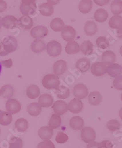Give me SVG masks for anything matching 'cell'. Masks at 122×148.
<instances>
[{
	"instance_id": "42",
	"label": "cell",
	"mask_w": 122,
	"mask_h": 148,
	"mask_svg": "<svg viewBox=\"0 0 122 148\" xmlns=\"http://www.w3.org/2000/svg\"><path fill=\"white\" fill-rule=\"evenodd\" d=\"M96 45L101 49H106L109 47V44L106 37L100 36L98 38L96 39Z\"/></svg>"
},
{
	"instance_id": "3",
	"label": "cell",
	"mask_w": 122,
	"mask_h": 148,
	"mask_svg": "<svg viewBox=\"0 0 122 148\" xmlns=\"http://www.w3.org/2000/svg\"><path fill=\"white\" fill-rule=\"evenodd\" d=\"M46 49L48 53L51 57H57L62 52L61 44L56 41L49 42L46 46Z\"/></svg>"
},
{
	"instance_id": "47",
	"label": "cell",
	"mask_w": 122,
	"mask_h": 148,
	"mask_svg": "<svg viewBox=\"0 0 122 148\" xmlns=\"http://www.w3.org/2000/svg\"><path fill=\"white\" fill-rule=\"evenodd\" d=\"M7 8L6 2L4 0H0V12H3L6 11Z\"/></svg>"
},
{
	"instance_id": "38",
	"label": "cell",
	"mask_w": 122,
	"mask_h": 148,
	"mask_svg": "<svg viewBox=\"0 0 122 148\" xmlns=\"http://www.w3.org/2000/svg\"><path fill=\"white\" fill-rule=\"evenodd\" d=\"M111 10L115 16L122 13V1L121 0H114L111 4Z\"/></svg>"
},
{
	"instance_id": "51",
	"label": "cell",
	"mask_w": 122,
	"mask_h": 148,
	"mask_svg": "<svg viewBox=\"0 0 122 148\" xmlns=\"http://www.w3.org/2000/svg\"><path fill=\"white\" fill-rule=\"evenodd\" d=\"M36 3V0H22V4L24 5H31Z\"/></svg>"
},
{
	"instance_id": "1",
	"label": "cell",
	"mask_w": 122,
	"mask_h": 148,
	"mask_svg": "<svg viewBox=\"0 0 122 148\" xmlns=\"http://www.w3.org/2000/svg\"><path fill=\"white\" fill-rule=\"evenodd\" d=\"M18 42L16 38L8 36L0 42V56H6L9 53L16 51Z\"/></svg>"
},
{
	"instance_id": "29",
	"label": "cell",
	"mask_w": 122,
	"mask_h": 148,
	"mask_svg": "<svg viewBox=\"0 0 122 148\" xmlns=\"http://www.w3.org/2000/svg\"><path fill=\"white\" fill-rule=\"evenodd\" d=\"M80 51V46L75 41L68 42L65 46V52L67 54H75Z\"/></svg>"
},
{
	"instance_id": "52",
	"label": "cell",
	"mask_w": 122,
	"mask_h": 148,
	"mask_svg": "<svg viewBox=\"0 0 122 148\" xmlns=\"http://www.w3.org/2000/svg\"><path fill=\"white\" fill-rule=\"evenodd\" d=\"M47 1L49 4H50L53 6V5H56L58 3H59L61 0H47Z\"/></svg>"
},
{
	"instance_id": "48",
	"label": "cell",
	"mask_w": 122,
	"mask_h": 148,
	"mask_svg": "<svg viewBox=\"0 0 122 148\" xmlns=\"http://www.w3.org/2000/svg\"><path fill=\"white\" fill-rule=\"evenodd\" d=\"M94 1L98 6H102L108 3L109 0H94Z\"/></svg>"
},
{
	"instance_id": "49",
	"label": "cell",
	"mask_w": 122,
	"mask_h": 148,
	"mask_svg": "<svg viewBox=\"0 0 122 148\" xmlns=\"http://www.w3.org/2000/svg\"><path fill=\"white\" fill-rule=\"evenodd\" d=\"M12 60L11 58L7 60H5V61H3L1 62V65L3 66H4V67L6 68H11L12 66Z\"/></svg>"
},
{
	"instance_id": "53",
	"label": "cell",
	"mask_w": 122,
	"mask_h": 148,
	"mask_svg": "<svg viewBox=\"0 0 122 148\" xmlns=\"http://www.w3.org/2000/svg\"><path fill=\"white\" fill-rule=\"evenodd\" d=\"M117 36H118L119 38L122 39V27L119 28L117 31Z\"/></svg>"
},
{
	"instance_id": "28",
	"label": "cell",
	"mask_w": 122,
	"mask_h": 148,
	"mask_svg": "<svg viewBox=\"0 0 122 148\" xmlns=\"http://www.w3.org/2000/svg\"><path fill=\"white\" fill-rule=\"evenodd\" d=\"M46 49V44L41 39H36L31 44L32 51L36 53L43 52Z\"/></svg>"
},
{
	"instance_id": "15",
	"label": "cell",
	"mask_w": 122,
	"mask_h": 148,
	"mask_svg": "<svg viewBox=\"0 0 122 148\" xmlns=\"http://www.w3.org/2000/svg\"><path fill=\"white\" fill-rule=\"evenodd\" d=\"M53 97L48 93H44L40 96L38 98V104L41 107H50L53 104Z\"/></svg>"
},
{
	"instance_id": "37",
	"label": "cell",
	"mask_w": 122,
	"mask_h": 148,
	"mask_svg": "<svg viewBox=\"0 0 122 148\" xmlns=\"http://www.w3.org/2000/svg\"><path fill=\"white\" fill-rule=\"evenodd\" d=\"M109 25L111 28L119 29L122 27V17L119 16H112L109 21Z\"/></svg>"
},
{
	"instance_id": "33",
	"label": "cell",
	"mask_w": 122,
	"mask_h": 148,
	"mask_svg": "<svg viewBox=\"0 0 122 148\" xmlns=\"http://www.w3.org/2000/svg\"><path fill=\"white\" fill-rule=\"evenodd\" d=\"M12 122V115L7 111H2L0 113V124L7 126Z\"/></svg>"
},
{
	"instance_id": "25",
	"label": "cell",
	"mask_w": 122,
	"mask_h": 148,
	"mask_svg": "<svg viewBox=\"0 0 122 148\" xmlns=\"http://www.w3.org/2000/svg\"><path fill=\"white\" fill-rule=\"evenodd\" d=\"M0 95L6 99H11L14 95V88L11 85H5L0 89Z\"/></svg>"
},
{
	"instance_id": "22",
	"label": "cell",
	"mask_w": 122,
	"mask_h": 148,
	"mask_svg": "<svg viewBox=\"0 0 122 148\" xmlns=\"http://www.w3.org/2000/svg\"><path fill=\"white\" fill-rule=\"evenodd\" d=\"M39 12L43 16H51L54 12V8L52 5L48 3H43L39 6Z\"/></svg>"
},
{
	"instance_id": "8",
	"label": "cell",
	"mask_w": 122,
	"mask_h": 148,
	"mask_svg": "<svg viewBox=\"0 0 122 148\" xmlns=\"http://www.w3.org/2000/svg\"><path fill=\"white\" fill-rule=\"evenodd\" d=\"M91 72L96 76H102L107 73V66L103 63H94L91 66Z\"/></svg>"
},
{
	"instance_id": "31",
	"label": "cell",
	"mask_w": 122,
	"mask_h": 148,
	"mask_svg": "<svg viewBox=\"0 0 122 148\" xmlns=\"http://www.w3.org/2000/svg\"><path fill=\"white\" fill-rule=\"evenodd\" d=\"M78 8L82 14L89 12L92 8V1L91 0H81L79 3Z\"/></svg>"
},
{
	"instance_id": "54",
	"label": "cell",
	"mask_w": 122,
	"mask_h": 148,
	"mask_svg": "<svg viewBox=\"0 0 122 148\" xmlns=\"http://www.w3.org/2000/svg\"><path fill=\"white\" fill-rule=\"evenodd\" d=\"M119 116H120V119L122 120V108L120 110V111H119Z\"/></svg>"
},
{
	"instance_id": "44",
	"label": "cell",
	"mask_w": 122,
	"mask_h": 148,
	"mask_svg": "<svg viewBox=\"0 0 122 148\" xmlns=\"http://www.w3.org/2000/svg\"><path fill=\"white\" fill-rule=\"evenodd\" d=\"M37 148H56L53 143L50 140H44L38 144Z\"/></svg>"
},
{
	"instance_id": "13",
	"label": "cell",
	"mask_w": 122,
	"mask_h": 148,
	"mask_svg": "<svg viewBox=\"0 0 122 148\" xmlns=\"http://www.w3.org/2000/svg\"><path fill=\"white\" fill-rule=\"evenodd\" d=\"M67 67V62L65 60H57L53 65V72L57 76L62 75L65 73Z\"/></svg>"
},
{
	"instance_id": "9",
	"label": "cell",
	"mask_w": 122,
	"mask_h": 148,
	"mask_svg": "<svg viewBox=\"0 0 122 148\" xmlns=\"http://www.w3.org/2000/svg\"><path fill=\"white\" fill-rule=\"evenodd\" d=\"M68 110L73 114H79L82 110L83 103L81 100L74 98L67 104Z\"/></svg>"
},
{
	"instance_id": "26",
	"label": "cell",
	"mask_w": 122,
	"mask_h": 148,
	"mask_svg": "<svg viewBox=\"0 0 122 148\" xmlns=\"http://www.w3.org/2000/svg\"><path fill=\"white\" fill-rule=\"evenodd\" d=\"M27 111L29 115L36 117L40 114L42 112V107L38 104V103H32L28 105L27 108Z\"/></svg>"
},
{
	"instance_id": "20",
	"label": "cell",
	"mask_w": 122,
	"mask_h": 148,
	"mask_svg": "<svg viewBox=\"0 0 122 148\" xmlns=\"http://www.w3.org/2000/svg\"><path fill=\"white\" fill-rule=\"evenodd\" d=\"M69 124L72 129L75 130H82L84 127V121L80 116H75L70 120Z\"/></svg>"
},
{
	"instance_id": "6",
	"label": "cell",
	"mask_w": 122,
	"mask_h": 148,
	"mask_svg": "<svg viewBox=\"0 0 122 148\" xmlns=\"http://www.w3.org/2000/svg\"><path fill=\"white\" fill-rule=\"evenodd\" d=\"M6 108L7 111L12 115L20 111L22 106L17 100L11 98L6 101Z\"/></svg>"
},
{
	"instance_id": "60",
	"label": "cell",
	"mask_w": 122,
	"mask_h": 148,
	"mask_svg": "<svg viewBox=\"0 0 122 148\" xmlns=\"http://www.w3.org/2000/svg\"><path fill=\"white\" fill-rule=\"evenodd\" d=\"M2 111H1V110H0V113H1Z\"/></svg>"
},
{
	"instance_id": "39",
	"label": "cell",
	"mask_w": 122,
	"mask_h": 148,
	"mask_svg": "<svg viewBox=\"0 0 122 148\" xmlns=\"http://www.w3.org/2000/svg\"><path fill=\"white\" fill-rule=\"evenodd\" d=\"M56 91L57 97L62 100L66 99V98H67L70 95L69 88L63 86H59V89Z\"/></svg>"
},
{
	"instance_id": "27",
	"label": "cell",
	"mask_w": 122,
	"mask_h": 148,
	"mask_svg": "<svg viewBox=\"0 0 122 148\" xmlns=\"http://www.w3.org/2000/svg\"><path fill=\"white\" fill-rule=\"evenodd\" d=\"M84 32L86 35L89 36L95 34L97 32V26L95 22L92 21L87 22L84 26Z\"/></svg>"
},
{
	"instance_id": "40",
	"label": "cell",
	"mask_w": 122,
	"mask_h": 148,
	"mask_svg": "<svg viewBox=\"0 0 122 148\" xmlns=\"http://www.w3.org/2000/svg\"><path fill=\"white\" fill-rule=\"evenodd\" d=\"M107 129L111 132H115L120 129V123L119 121L112 119L109 121L106 124Z\"/></svg>"
},
{
	"instance_id": "14",
	"label": "cell",
	"mask_w": 122,
	"mask_h": 148,
	"mask_svg": "<svg viewBox=\"0 0 122 148\" xmlns=\"http://www.w3.org/2000/svg\"><path fill=\"white\" fill-rule=\"evenodd\" d=\"M38 135L43 140H50L53 136V130L49 126H43L39 129Z\"/></svg>"
},
{
	"instance_id": "21",
	"label": "cell",
	"mask_w": 122,
	"mask_h": 148,
	"mask_svg": "<svg viewBox=\"0 0 122 148\" xmlns=\"http://www.w3.org/2000/svg\"><path fill=\"white\" fill-rule=\"evenodd\" d=\"M36 9L37 6L36 3L31 5H24L21 4L20 6V10L21 13L24 15V16H27L32 15L35 13Z\"/></svg>"
},
{
	"instance_id": "18",
	"label": "cell",
	"mask_w": 122,
	"mask_h": 148,
	"mask_svg": "<svg viewBox=\"0 0 122 148\" xmlns=\"http://www.w3.org/2000/svg\"><path fill=\"white\" fill-rule=\"evenodd\" d=\"M90 67V62L89 59L86 58H82L78 60L76 63V68L80 71L84 73L89 70Z\"/></svg>"
},
{
	"instance_id": "10",
	"label": "cell",
	"mask_w": 122,
	"mask_h": 148,
	"mask_svg": "<svg viewBox=\"0 0 122 148\" xmlns=\"http://www.w3.org/2000/svg\"><path fill=\"white\" fill-rule=\"evenodd\" d=\"M52 108L55 114L59 116L65 114L68 111V105L67 103L62 100L56 101L53 104Z\"/></svg>"
},
{
	"instance_id": "59",
	"label": "cell",
	"mask_w": 122,
	"mask_h": 148,
	"mask_svg": "<svg viewBox=\"0 0 122 148\" xmlns=\"http://www.w3.org/2000/svg\"><path fill=\"white\" fill-rule=\"evenodd\" d=\"M0 134H1V129H0Z\"/></svg>"
},
{
	"instance_id": "50",
	"label": "cell",
	"mask_w": 122,
	"mask_h": 148,
	"mask_svg": "<svg viewBox=\"0 0 122 148\" xmlns=\"http://www.w3.org/2000/svg\"><path fill=\"white\" fill-rule=\"evenodd\" d=\"M87 148H100L99 143L96 141H92L88 144Z\"/></svg>"
},
{
	"instance_id": "35",
	"label": "cell",
	"mask_w": 122,
	"mask_h": 148,
	"mask_svg": "<svg viewBox=\"0 0 122 148\" xmlns=\"http://www.w3.org/2000/svg\"><path fill=\"white\" fill-rule=\"evenodd\" d=\"M28 126L29 124L28 121L24 118H20L15 123V127L18 132L22 133L26 131L28 129Z\"/></svg>"
},
{
	"instance_id": "58",
	"label": "cell",
	"mask_w": 122,
	"mask_h": 148,
	"mask_svg": "<svg viewBox=\"0 0 122 148\" xmlns=\"http://www.w3.org/2000/svg\"><path fill=\"white\" fill-rule=\"evenodd\" d=\"M121 100L122 101V93H121Z\"/></svg>"
},
{
	"instance_id": "57",
	"label": "cell",
	"mask_w": 122,
	"mask_h": 148,
	"mask_svg": "<svg viewBox=\"0 0 122 148\" xmlns=\"http://www.w3.org/2000/svg\"><path fill=\"white\" fill-rule=\"evenodd\" d=\"M120 52L121 56H122V46L120 47Z\"/></svg>"
},
{
	"instance_id": "7",
	"label": "cell",
	"mask_w": 122,
	"mask_h": 148,
	"mask_svg": "<svg viewBox=\"0 0 122 148\" xmlns=\"http://www.w3.org/2000/svg\"><path fill=\"white\" fill-rule=\"evenodd\" d=\"M48 33V29L45 26L38 25L32 28L30 32L31 35L36 39H40L45 37Z\"/></svg>"
},
{
	"instance_id": "11",
	"label": "cell",
	"mask_w": 122,
	"mask_h": 148,
	"mask_svg": "<svg viewBox=\"0 0 122 148\" xmlns=\"http://www.w3.org/2000/svg\"><path fill=\"white\" fill-rule=\"evenodd\" d=\"M62 37L65 41L70 42L73 41L76 37V31L75 28L71 26H65L62 29Z\"/></svg>"
},
{
	"instance_id": "12",
	"label": "cell",
	"mask_w": 122,
	"mask_h": 148,
	"mask_svg": "<svg viewBox=\"0 0 122 148\" xmlns=\"http://www.w3.org/2000/svg\"><path fill=\"white\" fill-rule=\"evenodd\" d=\"M18 20L12 16H5L2 19V25L7 29H13L17 28L18 23Z\"/></svg>"
},
{
	"instance_id": "4",
	"label": "cell",
	"mask_w": 122,
	"mask_h": 148,
	"mask_svg": "<svg viewBox=\"0 0 122 148\" xmlns=\"http://www.w3.org/2000/svg\"><path fill=\"white\" fill-rule=\"evenodd\" d=\"M81 137L83 141L87 143H89L94 141L95 140L96 132L92 127H86L82 129Z\"/></svg>"
},
{
	"instance_id": "45",
	"label": "cell",
	"mask_w": 122,
	"mask_h": 148,
	"mask_svg": "<svg viewBox=\"0 0 122 148\" xmlns=\"http://www.w3.org/2000/svg\"><path fill=\"white\" fill-rule=\"evenodd\" d=\"M113 86L117 90H122V75L115 78L113 81Z\"/></svg>"
},
{
	"instance_id": "19",
	"label": "cell",
	"mask_w": 122,
	"mask_h": 148,
	"mask_svg": "<svg viewBox=\"0 0 122 148\" xmlns=\"http://www.w3.org/2000/svg\"><path fill=\"white\" fill-rule=\"evenodd\" d=\"M18 25L22 28L28 30L32 27L33 21L29 16H24L18 20Z\"/></svg>"
},
{
	"instance_id": "61",
	"label": "cell",
	"mask_w": 122,
	"mask_h": 148,
	"mask_svg": "<svg viewBox=\"0 0 122 148\" xmlns=\"http://www.w3.org/2000/svg\"><path fill=\"white\" fill-rule=\"evenodd\" d=\"M0 96H1V95H0Z\"/></svg>"
},
{
	"instance_id": "17",
	"label": "cell",
	"mask_w": 122,
	"mask_h": 148,
	"mask_svg": "<svg viewBox=\"0 0 122 148\" xmlns=\"http://www.w3.org/2000/svg\"><path fill=\"white\" fill-rule=\"evenodd\" d=\"M115 53L111 51H107L103 52L101 57L102 62L106 65H110L113 64L115 61Z\"/></svg>"
},
{
	"instance_id": "41",
	"label": "cell",
	"mask_w": 122,
	"mask_h": 148,
	"mask_svg": "<svg viewBox=\"0 0 122 148\" xmlns=\"http://www.w3.org/2000/svg\"><path fill=\"white\" fill-rule=\"evenodd\" d=\"M22 147L23 141L20 138L13 137L10 141L9 148H22Z\"/></svg>"
},
{
	"instance_id": "23",
	"label": "cell",
	"mask_w": 122,
	"mask_h": 148,
	"mask_svg": "<svg viewBox=\"0 0 122 148\" xmlns=\"http://www.w3.org/2000/svg\"><path fill=\"white\" fill-rule=\"evenodd\" d=\"M88 100L90 104L93 106L98 105L102 101L101 94L97 91L92 92L88 96Z\"/></svg>"
},
{
	"instance_id": "30",
	"label": "cell",
	"mask_w": 122,
	"mask_h": 148,
	"mask_svg": "<svg viewBox=\"0 0 122 148\" xmlns=\"http://www.w3.org/2000/svg\"><path fill=\"white\" fill-rule=\"evenodd\" d=\"M80 50L84 55L89 56L94 51V44L90 41H84L81 44Z\"/></svg>"
},
{
	"instance_id": "34",
	"label": "cell",
	"mask_w": 122,
	"mask_h": 148,
	"mask_svg": "<svg viewBox=\"0 0 122 148\" xmlns=\"http://www.w3.org/2000/svg\"><path fill=\"white\" fill-rule=\"evenodd\" d=\"M94 18L98 22H104L108 18V13L103 9H98L94 14Z\"/></svg>"
},
{
	"instance_id": "55",
	"label": "cell",
	"mask_w": 122,
	"mask_h": 148,
	"mask_svg": "<svg viewBox=\"0 0 122 148\" xmlns=\"http://www.w3.org/2000/svg\"><path fill=\"white\" fill-rule=\"evenodd\" d=\"M1 27H2V18L1 17H0V29L1 28Z\"/></svg>"
},
{
	"instance_id": "46",
	"label": "cell",
	"mask_w": 122,
	"mask_h": 148,
	"mask_svg": "<svg viewBox=\"0 0 122 148\" xmlns=\"http://www.w3.org/2000/svg\"><path fill=\"white\" fill-rule=\"evenodd\" d=\"M100 148H113V144L111 141L105 140L99 143Z\"/></svg>"
},
{
	"instance_id": "56",
	"label": "cell",
	"mask_w": 122,
	"mask_h": 148,
	"mask_svg": "<svg viewBox=\"0 0 122 148\" xmlns=\"http://www.w3.org/2000/svg\"><path fill=\"white\" fill-rule=\"evenodd\" d=\"M1 70H2V65H1V62H0V73L1 72Z\"/></svg>"
},
{
	"instance_id": "43",
	"label": "cell",
	"mask_w": 122,
	"mask_h": 148,
	"mask_svg": "<svg viewBox=\"0 0 122 148\" xmlns=\"http://www.w3.org/2000/svg\"><path fill=\"white\" fill-rule=\"evenodd\" d=\"M68 140V136L63 132H59L56 136L55 140L59 144H63L66 143Z\"/></svg>"
},
{
	"instance_id": "5",
	"label": "cell",
	"mask_w": 122,
	"mask_h": 148,
	"mask_svg": "<svg viewBox=\"0 0 122 148\" xmlns=\"http://www.w3.org/2000/svg\"><path fill=\"white\" fill-rule=\"evenodd\" d=\"M73 93L75 98L82 100L84 99L88 95L89 90H88L87 87L85 85L82 84H78L73 88Z\"/></svg>"
},
{
	"instance_id": "2",
	"label": "cell",
	"mask_w": 122,
	"mask_h": 148,
	"mask_svg": "<svg viewBox=\"0 0 122 148\" xmlns=\"http://www.w3.org/2000/svg\"><path fill=\"white\" fill-rule=\"evenodd\" d=\"M42 85L47 89H55L57 90L60 86V81L59 77L53 74H49L43 77L42 79Z\"/></svg>"
},
{
	"instance_id": "36",
	"label": "cell",
	"mask_w": 122,
	"mask_h": 148,
	"mask_svg": "<svg viewBox=\"0 0 122 148\" xmlns=\"http://www.w3.org/2000/svg\"><path fill=\"white\" fill-rule=\"evenodd\" d=\"M62 124V120L60 116L54 114H52L49 121V127L53 130L56 129L59 127Z\"/></svg>"
},
{
	"instance_id": "24",
	"label": "cell",
	"mask_w": 122,
	"mask_h": 148,
	"mask_svg": "<svg viewBox=\"0 0 122 148\" xmlns=\"http://www.w3.org/2000/svg\"><path fill=\"white\" fill-rule=\"evenodd\" d=\"M26 95L30 99H36L40 95V88L36 85H30L26 89Z\"/></svg>"
},
{
	"instance_id": "32",
	"label": "cell",
	"mask_w": 122,
	"mask_h": 148,
	"mask_svg": "<svg viewBox=\"0 0 122 148\" xmlns=\"http://www.w3.org/2000/svg\"><path fill=\"white\" fill-rule=\"evenodd\" d=\"M64 27V22L60 18H54L50 23V27L55 32H61Z\"/></svg>"
},
{
	"instance_id": "16",
	"label": "cell",
	"mask_w": 122,
	"mask_h": 148,
	"mask_svg": "<svg viewBox=\"0 0 122 148\" xmlns=\"http://www.w3.org/2000/svg\"><path fill=\"white\" fill-rule=\"evenodd\" d=\"M107 73L110 76L116 77L121 75L122 73V67L119 64L113 63L107 67Z\"/></svg>"
}]
</instances>
